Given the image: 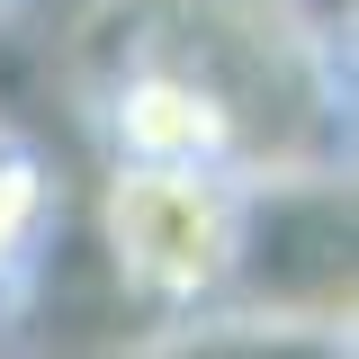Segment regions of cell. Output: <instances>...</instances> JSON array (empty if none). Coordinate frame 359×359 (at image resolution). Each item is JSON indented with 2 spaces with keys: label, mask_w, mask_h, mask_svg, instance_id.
<instances>
[{
  "label": "cell",
  "mask_w": 359,
  "mask_h": 359,
  "mask_svg": "<svg viewBox=\"0 0 359 359\" xmlns=\"http://www.w3.org/2000/svg\"><path fill=\"white\" fill-rule=\"evenodd\" d=\"M99 72H162L233 126L243 189L341 180L351 108L332 36L297 0H90L72 27V90Z\"/></svg>",
  "instance_id": "obj_1"
},
{
  "label": "cell",
  "mask_w": 359,
  "mask_h": 359,
  "mask_svg": "<svg viewBox=\"0 0 359 359\" xmlns=\"http://www.w3.org/2000/svg\"><path fill=\"white\" fill-rule=\"evenodd\" d=\"M99 233L135 306L162 323L233 306L243 278V233H252V189L233 171H162V162H117L99 189Z\"/></svg>",
  "instance_id": "obj_2"
},
{
  "label": "cell",
  "mask_w": 359,
  "mask_h": 359,
  "mask_svg": "<svg viewBox=\"0 0 359 359\" xmlns=\"http://www.w3.org/2000/svg\"><path fill=\"white\" fill-rule=\"evenodd\" d=\"M126 359H351V323H269V314H198L162 323Z\"/></svg>",
  "instance_id": "obj_3"
},
{
  "label": "cell",
  "mask_w": 359,
  "mask_h": 359,
  "mask_svg": "<svg viewBox=\"0 0 359 359\" xmlns=\"http://www.w3.org/2000/svg\"><path fill=\"white\" fill-rule=\"evenodd\" d=\"M45 243H54V180H45V162L27 144L0 135V306L27 297Z\"/></svg>",
  "instance_id": "obj_4"
}]
</instances>
